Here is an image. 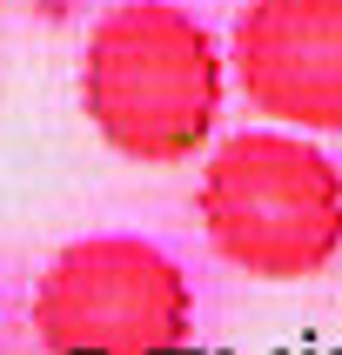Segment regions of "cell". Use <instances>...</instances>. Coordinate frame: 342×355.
Wrapping results in <instances>:
<instances>
[{
	"mask_svg": "<svg viewBox=\"0 0 342 355\" xmlns=\"http://www.w3.org/2000/svg\"><path fill=\"white\" fill-rule=\"evenodd\" d=\"M34 336L47 355H181L195 336V288L155 241L87 235L47 261Z\"/></svg>",
	"mask_w": 342,
	"mask_h": 355,
	"instance_id": "obj_3",
	"label": "cell"
},
{
	"mask_svg": "<svg viewBox=\"0 0 342 355\" xmlns=\"http://www.w3.org/2000/svg\"><path fill=\"white\" fill-rule=\"evenodd\" d=\"M228 67L241 101L275 128L342 135V0H248Z\"/></svg>",
	"mask_w": 342,
	"mask_h": 355,
	"instance_id": "obj_4",
	"label": "cell"
},
{
	"mask_svg": "<svg viewBox=\"0 0 342 355\" xmlns=\"http://www.w3.org/2000/svg\"><path fill=\"white\" fill-rule=\"evenodd\" d=\"M201 228L235 275L309 282L342 255V168L302 128H241L201 168Z\"/></svg>",
	"mask_w": 342,
	"mask_h": 355,
	"instance_id": "obj_2",
	"label": "cell"
},
{
	"mask_svg": "<svg viewBox=\"0 0 342 355\" xmlns=\"http://www.w3.org/2000/svg\"><path fill=\"white\" fill-rule=\"evenodd\" d=\"M228 54L175 0H121L80 47V107L121 161L181 168L221 121Z\"/></svg>",
	"mask_w": 342,
	"mask_h": 355,
	"instance_id": "obj_1",
	"label": "cell"
}]
</instances>
